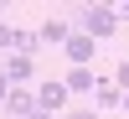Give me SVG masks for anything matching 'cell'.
Segmentation results:
<instances>
[{
  "instance_id": "1",
  "label": "cell",
  "mask_w": 129,
  "mask_h": 119,
  "mask_svg": "<svg viewBox=\"0 0 129 119\" xmlns=\"http://www.w3.org/2000/svg\"><path fill=\"white\" fill-rule=\"evenodd\" d=\"M72 26H78L83 36L103 41V36H114V31H119V16H114V5H103V0H93V5H78V16H72Z\"/></svg>"
},
{
  "instance_id": "2",
  "label": "cell",
  "mask_w": 129,
  "mask_h": 119,
  "mask_svg": "<svg viewBox=\"0 0 129 119\" xmlns=\"http://www.w3.org/2000/svg\"><path fill=\"white\" fill-rule=\"evenodd\" d=\"M67 104H72V93H67V83H62V78L36 83V109H41V114H67Z\"/></svg>"
},
{
  "instance_id": "3",
  "label": "cell",
  "mask_w": 129,
  "mask_h": 119,
  "mask_svg": "<svg viewBox=\"0 0 129 119\" xmlns=\"http://www.w3.org/2000/svg\"><path fill=\"white\" fill-rule=\"evenodd\" d=\"M62 52H67V62H72V67H93V52H98V41H93V36H83V31H72Z\"/></svg>"
},
{
  "instance_id": "4",
  "label": "cell",
  "mask_w": 129,
  "mask_h": 119,
  "mask_svg": "<svg viewBox=\"0 0 129 119\" xmlns=\"http://www.w3.org/2000/svg\"><path fill=\"white\" fill-rule=\"evenodd\" d=\"M0 67H5V78L16 83V88H26V83L36 78V57H21V52H10V57L0 62Z\"/></svg>"
},
{
  "instance_id": "5",
  "label": "cell",
  "mask_w": 129,
  "mask_h": 119,
  "mask_svg": "<svg viewBox=\"0 0 129 119\" xmlns=\"http://www.w3.org/2000/svg\"><path fill=\"white\" fill-rule=\"evenodd\" d=\"M36 31H41V41H47V47H67V36H72L78 26H72L67 16H47V21H41Z\"/></svg>"
},
{
  "instance_id": "6",
  "label": "cell",
  "mask_w": 129,
  "mask_h": 119,
  "mask_svg": "<svg viewBox=\"0 0 129 119\" xmlns=\"http://www.w3.org/2000/svg\"><path fill=\"white\" fill-rule=\"evenodd\" d=\"M0 109H5L10 119H31L36 114V88H10V99L0 104Z\"/></svg>"
},
{
  "instance_id": "7",
  "label": "cell",
  "mask_w": 129,
  "mask_h": 119,
  "mask_svg": "<svg viewBox=\"0 0 129 119\" xmlns=\"http://www.w3.org/2000/svg\"><path fill=\"white\" fill-rule=\"evenodd\" d=\"M124 104V88L114 78H98V88H93V109H119Z\"/></svg>"
},
{
  "instance_id": "8",
  "label": "cell",
  "mask_w": 129,
  "mask_h": 119,
  "mask_svg": "<svg viewBox=\"0 0 129 119\" xmlns=\"http://www.w3.org/2000/svg\"><path fill=\"white\" fill-rule=\"evenodd\" d=\"M62 83H67V93H93V88H98V73H93V67H67Z\"/></svg>"
},
{
  "instance_id": "9",
  "label": "cell",
  "mask_w": 129,
  "mask_h": 119,
  "mask_svg": "<svg viewBox=\"0 0 129 119\" xmlns=\"http://www.w3.org/2000/svg\"><path fill=\"white\" fill-rule=\"evenodd\" d=\"M41 47H47V41H41L36 26H16V52H21V57H36Z\"/></svg>"
},
{
  "instance_id": "10",
  "label": "cell",
  "mask_w": 129,
  "mask_h": 119,
  "mask_svg": "<svg viewBox=\"0 0 129 119\" xmlns=\"http://www.w3.org/2000/svg\"><path fill=\"white\" fill-rule=\"evenodd\" d=\"M0 52H5V57L16 52V26H0Z\"/></svg>"
},
{
  "instance_id": "11",
  "label": "cell",
  "mask_w": 129,
  "mask_h": 119,
  "mask_svg": "<svg viewBox=\"0 0 129 119\" xmlns=\"http://www.w3.org/2000/svg\"><path fill=\"white\" fill-rule=\"evenodd\" d=\"M114 83H119V88L129 93V57H124V62H114Z\"/></svg>"
},
{
  "instance_id": "12",
  "label": "cell",
  "mask_w": 129,
  "mask_h": 119,
  "mask_svg": "<svg viewBox=\"0 0 129 119\" xmlns=\"http://www.w3.org/2000/svg\"><path fill=\"white\" fill-rule=\"evenodd\" d=\"M62 119H98V109H88V104H78V109H67Z\"/></svg>"
},
{
  "instance_id": "13",
  "label": "cell",
  "mask_w": 129,
  "mask_h": 119,
  "mask_svg": "<svg viewBox=\"0 0 129 119\" xmlns=\"http://www.w3.org/2000/svg\"><path fill=\"white\" fill-rule=\"evenodd\" d=\"M114 16H119V26H129V0H114Z\"/></svg>"
},
{
  "instance_id": "14",
  "label": "cell",
  "mask_w": 129,
  "mask_h": 119,
  "mask_svg": "<svg viewBox=\"0 0 129 119\" xmlns=\"http://www.w3.org/2000/svg\"><path fill=\"white\" fill-rule=\"evenodd\" d=\"M10 88H16V83H10V78H5V67H0V104L10 99Z\"/></svg>"
},
{
  "instance_id": "15",
  "label": "cell",
  "mask_w": 129,
  "mask_h": 119,
  "mask_svg": "<svg viewBox=\"0 0 129 119\" xmlns=\"http://www.w3.org/2000/svg\"><path fill=\"white\" fill-rule=\"evenodd\" d=\"M119 109H124V114H129V93H124V104H119Z\"/></svg>"
},
{
  "instance_id": "16",
  "label": "cell",
  "mask_w": 129,
  "mask_h": 119,
  "mask_svg": "<svg viewBox=\"0 0 129 119\" xmlns=\"http://www.w3.org/2000/svg\"><path fill=\"white\" fill-rule=\"evenodd\" d=\"M31 119H52V114H41V109H36V114H31Z\"/></svg>"
},
{
  "instance_id": "17",
  "label": "cell",
  "mask_w": 129,
  "mask_h": 119,
  "mask_svg": "<svg viewBox=\"0 0 129 119\" xmlns=\"http://www.w3.org/2000/svg\"><path fill=\"white\" fill-rule=\"evenodd\" d=\"M0 26H5V5H0Z\"/></svg>"
}]
</instances>
